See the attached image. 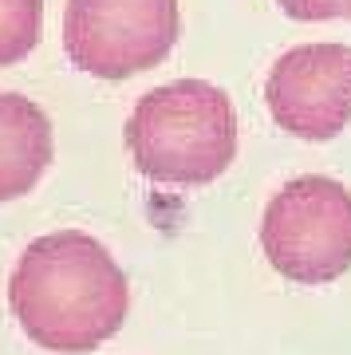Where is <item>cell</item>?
Listing matches in <instances>:
<instances>
[{
  "label": "cell",
  "instance_id": "obj_6",
  "mask_svg": "<svg viewBox=\"0 0 351 355\" xmlns=\"http://www.w3.org/2000/svg\"><path fill=\"white\" fill-rule=\"evenodd\" d=\"M51 166V123L28 95L0 91V202H16Z\"/></svg>",
  "mask_w": 351,
  "mask_h": 355
},
{
  "label": "cell",
  "instance_id": "obj_2",
  "mask_svg": "<svg viewBox=\"0 0 351 355\" xmlns=\"http://www.w3.org/2000/svg\"><path fill=\"white\" fill-rule=\"evenodd\" d=\"M126 146L138 174L158 186H209L237 154V111L214 83L178 79L135 103Z\"/></svg>",
  "mask_w": 351,
  "mask_h": 355
},
{
  "label": "cell",
  "instance_id": "obj_1",
  "mask_svg": "<svg viewBox=\"0 0 351 355\" xmlns=\"http://www.w3.org/2000/svg\"><path fill=\"white\" fill-rule=\"evenodd\" d=\"M8 308L32 343L83 355L123 328L130 288L114 257L91 233L60 229L20 253L8 280Z\"/></svg>",
  "mask_w": 351,
  "mask_h": 355
},
{
  "label": "cell",
  "instance_id": "obj_4",
  "mask_svg": "<svg viewBox=\"0 0 351 355\" xmlns=\"http://www.w3.org/2000/svg\"><path fill=\"white\" fill-rule=\"evenodd\" d=\"M178 28V0H67L63 48L79 71L119 83L162 64Z\"/></svg>",
  "mask_w": 351,
  "mask_h": 355
},
{
  "label": "cell",
  "instance_id": "obj_7",
  "mask_svg": "<svg viewBox=\"0 0 351 355\" xmlns=\"http://www.w3.org/2000/svg\"><path fill=\"white\" fill-rule=\"evenodd\" d=\"M44 32V0H0V67L32 55Z\"/></svg>",
  "mask_w": 351,
  "mask_h": 355
},
{
  "label": "cell",
  "instance_id": "obj_3",
  "mask_svg": "<svg viewBox=\"0 0 351 355\" xmlns=\"http://www.w3.org/2000/svg\"><path fill=\"white\" fill-rule=\"evenodd\" d=\"M261 249L296 284L343 277L351 268V190L320 174L292 178L264 209Z\"/></svg>",
  "mask_w": 351,
  "mask_h": 355
},
{
  "label": "cell",
  "instance_id": "obj_5",
  "mask_svg": "<svg viewBox=\"0 0 351 355\" xmlns=\"http://www.w3.org/2000/svg\"><path fill=\"white\" fill-rule=\"evenodd\" d=\"M264 103L280 130L327 142L351 123V48L300 44L284 51L264 79Z\"/></svg>",
  "mask_w": 351,
  "mask_h": 355
},
{
  "label": "cell",
  "instance_id": "obj_8",
  "mask_svg": "<svg viewBox=\"0 0 351 355\" xmlns=\"http://www.w3.org/2000/svg\"><path fill=\"white\" fill-rule=\"evenodd\" d=\"M284 16L300 20V24H312V20H339V16H351V0H276Z\"/></svg>",
  "mask_w": 351,
  "mask_h": 355
}]
</instances>
